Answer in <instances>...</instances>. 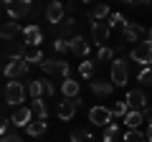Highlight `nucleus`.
I'll return each instance as SVG.
<instances>
[{
  "label": "nucleus",
  "mask_w": 152,
  "mask_h": 142,
  "mask_svg": "<svg viewBox=\"0 0 152 142\" xmlns=\"http://www.w3.org/2000/svg\"><path fill=\"white\" fill-rule=\"evenodd\" d=\"M112 114H114V117H122V119H124V117L129 114V107H127V102H117V104L112 107Z\"/></svg>",
  "instance_id": "obj_31"
},
{
  "label": "nucleus",
  "mask_w": 152,
  "mask_h": 142,
  "mask_svg": "<svg viewBox=\"0 0 152 142\" xmlns=\"http://www.w3.org/2000/svg\"><path fill=\"white\" fill-rule=\"evenodd\" d=\"M53 51L56 53H69L71 51V41L69 38H56L53 41Z\"/></svg>",
  "instance_id": "obj_29"
},
{
  "label": "nucleus",
  "mask_w": 152,
  "mask_h": 142,
  "mask_svg": "<svg viewBox=\"0 0 152 142\" xmlns=\"http://www.w3.org/2000/svg\"><path fill=\"white\" fill-rule=\"evenodd\" d=\"M23 41H26L31 48H41V43H43V31L31 23V26L23 28Z\"/></svg>",
  "instance_id": "obj_12"
},
{
  "label": "nucleus",
  "mask_w": 152,
  "mask_h": 142,
  "mask_svg": "<svg viewBox=\"0 0 152 142\" xmlns=\"http://www.w3.org/2000/svg\"><path fill=\"white\" fill-rule=\"evenodd\" d=\"M107 23H109V26H112V28H124V26H127V18L122 15V13H112Z\"/></svg>",
  "instance_id": "obj_30"
},
{
  "label": "nucleus",
  "mask_w": 152,
  "mask_h": 142,
  "mask_svg": "<svg viewBox=\"0 0 152 142\" xmlns=\"http://www.w3.org/2000/svg\"><path fill=\"white\" fill-rule=\"evenodd\" d=\"M137 81H140L142 86H152V69L150 66H145V69L137 74Z\"/></svg>",
  "instance_id": "obj_28"
},
{
  "label": "nucleus",
  "mask_w": 152,
  "mask_h": 142,
  "mask_svg": "<svg viewBox=\"0 0 152 142\" xmlns=\"http://www.w3.org/2000/svg\"><path fill=\"white\" fill-rule=\"evenodd\" d=\"M13 127H28L33 122V109L31 107H15V112L10 114Z\"/></svg>",
  "instance_id": "obj_14"
},
{
  "label": "nucleus",
  "mask_w": 152,
  "mask_h": 142,
  "mask_svg": "<svg viewBox=\"0 0 152 142\" xmlns=\"http://www.w3.org/2000/svg\"><path fill=\"white\" fill-rule=\"evenodd\" d=\"M28 94H31V99H41L43 97V84H41V79H33V81H28Z\"/></svg>",
  "instance_id": "obj_24"
},
{
  "label": "nucleus",
  "mask_w": 152,
  "mask_h": 142,
  "mask_svg": "<svg viewBox=\"0 0 152 142\" xmlns=\"http://www.w3.org/2000/svg\"><path fill=\"white\" fill-rule=\"evenodd\" d=\"M109 81L114 84V86H124L127 81H129V64H127L124 59H117L112 64V74H109Z\"/></svg>",
  "instance_id": "obj_4"
},
{
  "label": "nucleus",
  "mask_w": 152,
  "mask_h": 142,
  "mask_svg": "<svg viewBox=\"0 0 152 142\" xmlns=\"http://www.w3.org/2000/svg\"><path fill=\"white\" fill-rule=\"evenodd\" d=\"M147 41H152V28H150V31H147Z\"/></svg>",
  "instance_id": "obj_39"
},
{
  "label": "nucleus",
  "mask_w": 152,
  "mask_h": 142,
  "mask_svg": "<svg viewBox=\"0 0 152 142\" xmlns=\"http://www.w3.org/2000/svg\"><path fill=\"white\" fill-rule=\"evenodd\" d=\"M41 84H43V97H53L56 94V86H53V81H51V79H41Z\"/></svg>",
  "instance_id": "obj_34"
},
{
  "label": "nucleus",
  "mask_w": 152,
  "mask_h": 142,
  "mask_svg": "<svg viewBox=\"0 0 152 142\" xmlns=\"http://www.w3.org/2000/svg\"><path fill=\"white\" fill-rule=\"evenodd\" d=\"M109 33H112V26L107 20H94L91 23V41L96 46H104V41L109 38Z\"/></svg>",
  "instance_id": "obj_10"
},
{
  "label": "nucleus",
  "mask_w": 152,
  "mask_h": 142,
  "mask_svg": "<svg viewBox=\"0 0 152 142\" xmlns=\"http://www.w3.org/2000/svg\"><path fill=\"white\" fill-rule=\"evenodd\" d=\"M31 109H33V114H36L38 119H46V117H48V107H46V102H43V99H33Z\"/></svg>",
  "instance_id": "obj_21"
},
{
  "label": "nucleus",
  "mask_w": 152,
  "mask_h": 142,
  "mask_svg": "<svg viewBox=\"0 0 152 142\" xmlns=\"http://www.w3.org/2000/svg\"><path fill=\"white\" fill-rule=\"evenodd\" d=\"M147 140L152 142V122H150V124H147Z\"/></svg>",
  "instance_id": "obj_37"
},
{
  "label": "nucleus",
  "mask_w": 152,
  "mask_h": 142,
  "mask_svg": "<svg viewBox=\"0 0 152 142\" xmlns=\"http://www.w3.org/2000/svg\"><path fill=\"white\" fill-rule=\"evenodd\" d=\"M94 64H96V61H84V64L79 66V74H81L84 79H91V74H94Z\"/></svg>",
  "instance_id": "obj_33"
},
{
  "label": "nucleus",
  "mask_w": 152,
  "mask_h": 142,
  "mask_svg": "<svg viewBox=\"0 0 152 142\" xmlns=\"http://www.w3.org/2000/svg\"><path fill=\"white\" fill-rule=\"evenodd\" d=\"M124 102H127V107H129V109L142 112V109L147 107V94L142 91V89H132V91H127Z\"/></svg>",
  "instance_id": "obj_11"
},
{
  "label": "nucleus",
  "mask_w": 152,
  "mask_h": 142,
  "mask_svg": "<svg viewBox=\"0 0 152 142\" xmlns=\"http://www.w3.org/2000/svg\"><path fill=\"white\" fill-rule=\"evenodd\" d=\"M81 107V99L76 97V99H69V97H64V102H58V109H56V117H58L61 122H69V119H74V114H76V109Z\"/></svg>",
  "instance_id": "obj_6"
},
{
  "label": "nucleus",
  "mask_w": 152,
  "mask_h": 142,
  "mask_svg": "<svg viewBox=\"0 0 152 142\" xmlns=\"http://www.w3.org/2000/svg\"><path fill=\"white\" fill-rule=\"evenodd\" d=\"M142 114H145V122L150 124V122H152V107H145V109H142Z\"/></svg>",
  "instance_id": "obj_36"
},
{
  "label": "nucleus",
  "mask_w": 152,
  "mask_h": 142,
  "mask_svg": "<svg viewBox=\"0 0 152 142\" xmlns=\"http://www.w3.org/2000/svg\"><path fill=\"white\" fill-rule=\"evenodd\" d=\"M3 94H5V104H8V107H23L28 89L23 86L18 79H13V81L5 84V91H3Z\"/></svg>",
  "instance_id": "obj_1"
},
{
  "label": "nucleus",
  "mask_w": 152,
  "mask_h": 142,
  "mask_svg": "<svg viewBox=\"0 0 152 142\" xmlns=\"http://www.w3.org/2000/svg\"><path fill=\"white\" fill-rule=\"evenodd\" d=\"M117 135H119V127H117V122H112L109 127H104L102 140H99V142H114V140H117Z\"/></svg>",
  "instance_id": "obj_25"
},
{
  "label": "nucleus",
  "mask_w": 152,
  "mask_h": 142,
  "mask_svg": "<svg viewBox=\"0 0 152 142\" xmlns=\"http://www.w3.org/2000/svg\"><path fill=\"white\" fill-rule=\"evenodd\" d=\"M28 69H31V64H28L26 59H10V61H5V69H3V74H5V76L13 81V79L26 76Z\"/></svg>",
  "instance_id": "obj_5"
},
{
  "label": "nucleus",
  "mask_w": 152,
  "mask_h": 142,
  "mask_svg": "<svg viewBox=\"0 0 152 142\" xmlns=\"http://www.w3.org/2000/svg\"><path fill=\"white\" fill-rule=\"evenodd\" d=\"M145 122V114L142 112H134V109H129V114L124 117V124H127V130H140V124Z\"/></svg>",
  "instance_id": "obj_20"
},
{
  "label": "nucleus",
  "mask_w": 152,
  "mask_h": 142,
  "mask_svg": "<svg viewBox=\"0 0 152 142\" xmlns=\"http://www.w3.org/2000/svg\"><path fill=\"white\" fill-rule=\"evenodd\" d=\"M81 3H94V0H81Z\"/></svg>",
  "instance_id": "obj_41"
},
{
  "label": "nucleus",
  "mask_w": 152,
  "mask_h": 142,
  "mask_svg": "<svg viewBox=\"0 0 152 142\" xmlns=\"http://www.w3.org/2000/svg\"><path fill=\"white\" fill-rule=\"evenodd\" d=\"M61 94L69 99H76L79 97V81L76 79H64V84H61Z\"/></svg>",
  "instance_id": "obj_18"
},
{
  "label": "nucleus",
  "mask_w": 152,
  "mask_h": 142,
  "mask_svg": "<svg viewBox=\"0 0 152 142\" xmlns=\"http://www.w3.org/2000/svg\"><path fill=\"white\" fill-rule=\"evenodd\" d=\"M18 33H23L20 28H18V23L8 18V20L3 23V31H0V36H3V41H10V38H15Z\"/></svg>",
  "instance_id": "obj_17"
},
{
  "label": "nucleus",
  "mask_w": 152,
  "mask_h": 142,
  "mask_svg": "<svg viewBox=\"0 0 152 142\" xmlns=\"http://www.w3.org/2000/svg\"><path fill=\"white\" fill-rule=\"evenodd\" d=\"M5 15L10 18V20H20V18L33 15V0H15V3L5 10Z\"/></svg>",
  "instance_id": "obj_7"
},
{
  "label": "nucleus",
  "mask_w": 152,
  "mask_h": 142,
  "mask_svg": "<svg viewBox=\"0 0 152 142\" xmlns=\"http://www.w3.org/2000/svg\"><path fill=\"white\" fill-rule=\"evenodd\" d=\"M147 33V28L145 26H140V23H127L124 28H122V41L124 43H132V41H137L140 43V38Z\"/></svg>",
  "instance_id": "obj_13"
},
{
  "label": "nucleus",
  "mask_w": 152,
  "mask_h": 142,
  "mask_svg": "<svg viewBox=\"0 0 152 142\" xmlns=\"http://www.w3.org/2000/svg\"><path fill=\"white\" fill-rule=\"evenodd\" d=\"M114 56H117V51H114V48L102 46V48H99V53H96V61H109V59H114Z\"/></svg>",
  "instance_id": "obj_32"
},
{
  "label": "nucleus",
  "mask_w": 152,
  "mask_h": 142,
  "mask_svg": "<svg viewBox=\"0 0 152 142\" xmlns=\"http://www.w3.org/2000/svg\"><path fill=\"white\" fill-rule=\"evenodd\" d=\"M91 91L99 94V97H109V94L114 91V84L107 81V79H94L91 81Z\"/></svg>",
  "instance_id": "obj_15"
},
{
  "label": "nucleus",
  "mask_w": 152,
  "mask_h": 142,
  "mask_svg": "<svg viewBox=\"0 0 152 142\" xmlns=\"http://www.w3.org/2000/svg\"><path fill=\"white\" fill-rule=\"evenodd\" d=\"M26 61H28V64H38V66H41L46 61V56H43V51H41V48H33V51H28V53H26Z\"/></svg>",
  "instance_id": "obj_27"
},
{
  "label": "nucleus",
  "mask_w": 152,
  "mask_h": 142,
  "mask_svg": "<svg viewBox=\"0 0 152 142\" xmlns=\"http://www.w3.org/2000/svg\"><path fill=\"white\" fill-rule=\"evenodd\" d=\"M26 53H28V43H26V41H18V38L3 41V56H5V61H10V59H26Z\"/></svg>",
  "instance_id": "obj_3"
},
{
  "label": "nucleus",
  "mask_w": 152,
  "mask_h": 142,
  "mask_svg": "<svg viewBox=\"0 0 152 142\" xmlns=\"http://www.w3.org/2000/svg\"><path fill=\"white\" fill-rule=\"evenodd\" d=\"M137 3H142V5H150V3H152V0H137Z\"/></svg>",
  "instance_id": "obj_38"
},
{
  "label": "nucleus",
  "mask_w": 152,
  "mask_h": 142,
  "mask_svg": "<svg viewBox=\"0 0 152 142\" xmlns=\"http://www.w3.org/2000/svg\"><path fill=\"white\" fill-rule=\"evenodd\" d=\"M119 3H134V0H119Z\"/></svg>",
  "instance_id": "obj_40"
},
{
  "label": "nucleus",
  "mask_w": 152,
  "mask_h": 142,
  "mask_svg": "<svg viewBox=\"0 0 152 142\" xmlns=\"http://www.w3.org/2000/svg\"><path fill=\"white\" fill-rule=\"evenodd\" d=\"M69 41H71V53H76V56H86L89 53V41L84 36H74Z\"/></svg>",
  "instance_id": "obj_16"
},
{
  "label": "nucleus",
  "mask_w": 152,
  "mask_h": 142,
  "mask_svg": "<svg viewBox=\"0 0 152 142\" xmlns=\"http://www.w3.org/2000/svg\"><path fill=\"white\" fill-rule=\"evenodd\" d=\"M112 109H107V107H91V109H89V122H91L94 127H109L112 124Z\"/></svg>",
  "instance_id": "obj_8"
},
{
  "label": "nucleus",
  "mask_w": 152,
  "mask_h": 142,
  "mask_svg": "<svg viewBox=\"0 0 152 142\" xmlns=\"http://www.w3.org/2000/svg\"><path fill=\"white\" fill-rule=\"evenodd\" d=\"M74 26H76L74 18H66L64 23H58V26H56V33H58V38H74V36H71V33H74Z\"/></svg>",
  "instance_id": "obj_19"
},
{
  "label": "nucleus",
  "mask_w": 152,
  "mask_h": 142,
  "mask_svg": "<svg viewBox=\"0 0 152 142\" xmlns=\"http://www.w3.org/2000/svg\"><path fill=\"white\" fill-rule=\"evenodd\" d=\"M112 13H109V5L107 3H96V5L91 8V13H89V18H96V20H102V18H109Z\"/></svg>",
  "instance_id": "obj_23"
},
{
  "label": "nucleus",
  "mask_w": 152,
  "mask_h": 142,
  "mask_svg": "<svg viewBox=\"0 0 152 142\" xmlns=\"http://www.w3.org/2000/svg\"><path fill=\"white\" fill-rule=\"evenodd\" d=\"M124 142H150V140H147V135L142 130H127L124 132Z\"/></svg>",
  "instance_id": "obj_26"
},
{
  "label": "nucleus",
  "mask_w": 152,
  "mask_h": 142,
  "mask_svg": "<svg viewBox=\"0 0 152 142\" xmlns=\"http://www.w3.org/2000/svg\"><path fill=\"white\" fill-rule=\"evenodd\" d=\"M26 130H28V135H31V137H41V135H46V119H36V122H31Z\"/></svg>",
  "instance_id": "obj_22"
},
{
  "label": "nucleus",
  "mask_w": 152,
  "mask_h": 142,
  "mask_svg": "<svg viewBox=\"0 0 152 142\" xmlns=\"http://www.w3.org/2000/svg\"><path fill=\"white\" fill-rule=\"evenodd\" d=\"M129 59L134 61V64H140L142 69L150 66L152 64V41H140V43L129 51Z\"/></svg>",
  "instance_id": "obj_2"
},
{
  "label": "nucleus",
  "mask_w": 152,
  "mask_h": 142,
  "mask_svg": "<svg viewBox=\"0 0 152 142\" xmlns=\"http://www.w3.org/2000/svg\"><path fill=\"white\" fill-rule=\"evenodd\" d=\"M3 142H23V137L15 132H8V135H3Z\"/></svg>",
  "instance_id": "obj_35"
},
{
  "label": "nucleus",
  "mask_w": 152,
  "mask_h": 142,
  "mask_svg": "<svg viewBox=\"0 0 152 142\" xmlns=\"http://www.w3.org/2000/svg\"><path fill=\"white\" fill-rule=\"evenodd\" d=\"M64 13H66V5H64V3H58V0H51V5L43 10V15H46V20H48L51 26L56 28L58 23H64V20H66Z\"/></svg>",
  "instance_id": "obj_9"
}]
</instances>
